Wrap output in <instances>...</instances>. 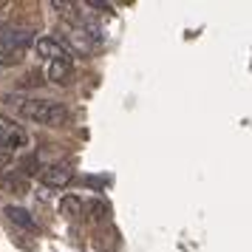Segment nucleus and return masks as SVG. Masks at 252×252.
Masks as SVG:
<instances>
[{
  "mask_svg": "<svg viewBox=\"0 0 252 252\" xmlns=\"http://www.w3.org/2000/svg\"><path fill=\"white\" fill-rule=\"evenodd\" d=\"M48 80L57 82V85H68V82L74 80V65H71V60H54L51 68H48Z\"/></svg>",
  "mask_w": 252,
  "mask_h": 252,
  "instance_id": "423d86ee",
  "label": "nucleus"
},
{
  "mask_svg": "<svg viewBox=\"0 0 252 252\" xmlns=\"http://www.w3.org/2000/svg\"><path fill=\"white\" fill-rule=\"evenodd\" d=\"M9 32H12L9 26H6V23H0V43H3V40H9Z\"/></svg>",
  "mask_w": 252,
  "mask_h": 252,
  "instance_id": "ddd939ff",
  "label": "nucleus"
},
{
  "mask_svg": "<svg viewBox=\"0 0 252 252\" xmlns=\"http://www.w3.org/2000/svg\"><path fill=\"white\" fill-rule=\"evenodd\" d=\"M26 57V43H12V46H6L0 51V65H17V63H23Z\"/></svg>",
  "mask_w": 252,
  "mask_h": 252,
  "instance_id": "0eeeda50",
  "label": "nucleus"
},
{
  "mask_svg": "<svg viewBox=\"0 0 252 252\" xmlns=\"http://www.w3.org/2000/svg\"><path fill=\"white\" fill-rule=\"evenodd\" d=\"M26 145V130L20 125H14L12 119H6V116H0V148L3 150H17Z\"/></svg>",
  "mask_w": 252,
  "mask_h": 252,
  "instance_id": "f03ea898",
  "label": "nucleus"
},
{
  "mask_svg": "<svg viewBox=\"0 0 252 252\" xmlns=\"http://www.w3.org/2000/svg\"><path fill=\"white\" fill-rule=\"evenodd\" d=\"M34 48H37V54H40V57H48L51 63H54V60H71V51H68V48L63 46V43H57V40H51V37L37 40Z\"/></svg>",
  "mask_w": 252,
  "mask_h": 252,
  "instance_id": "39448f33",
  "label": "nucleus"
},
{
  "mask_svg": "<svg viewBox=\"0 0 252 252\" xmlns=\"http://www.w3.org/2000/svg\"><path fill=\"white\" fill-rule=\"evenodd\" d=\"M37 170H40V159H37V153H32V156L20 159V173H23L26 179H29V176H34Z\"/></svg>",
  "mask_w": 252,
  "mask_h": 252,
  "instance_id": "9d476101",
  "label": "nucleus"
},
{
  "mask_svg": "<svg viewBox=\"0 0 252 252\" xmlns=\"http://www.w3.org/2000/svg\"><path fill=\"white\" fill-rule=\"evenodd\" d=\"M6 216H9V221L12 224H17V227H23V229H34V218L29 216V210H23V207H6Z\"/></svg>",
  "mask_w": 252,
  "mask_h": 252,
  "instance_id": "1a4fd4ad",
  "label": "nucleus"
},
{
  "mask_svg": "<svg viewBox=\"0 0 252 252\" xmlns=\"http://www.w3.org/2000/svg\"><path fill=\"white\" fill-rule=\"evenodd\" d=\"M88 210H91V213H94V218H96V221H102V218L108 216V207H105L102 201H94V204L88 207Z\"/></svg>",
  "mask_w": 252,
  "mask_h": 252,
  "instance_id": "9b49d317",
  "label": "nucleus"
},
{
  "mask_svg": "<svg viewBox=\"0 0 252 252\" xmlns=\"http://www.w3.org/2000/svg\"><path fill=\"white\" fill-rule=\"evenodd\" d=\"M40 182L46 187H65L74 182V170L68 164H48V167H40Z\"/></svg>",
  "mask_w": 252,
  "mask_h": 252,
  "instance_id": "7ed1b4c3",
  "label": "nucleus"
},
{
  "mask_svg": "<svg viewBox=\"0 0 252 252\" xmlns=\"http://www.w3.org/2000/svg\"><path fill=\"white\" fill-rule=\"evenodd\" d=\"M23 116L32 119V122H40V125H63L68 119V111L60 102H51V99H29L23 102Z\"/></svg>",
  "mask_w": 252,
  "mask_h": 252,
  "instance_id": "f257e3e1",
  "label": "nucleus"
},
{
  "mask_svg": "<svg viewBox=\"0 0 252 252\" xmlns=\"http://www.w3.org/2000/svg\"><path fill=\"white\" fill-rule=\"evenodd\" d=\"M23 85L26 88H29V85H43V74H40V71H32V74L23 80Z\"/></svg>",
  "mask_w": 252,
  "mask_h": 252,
  "instance_id": "f8f14e48",
  "label": "nucleus"
},
{
  "mask_svg": "<svg viewBox=\"0 0 252 252\" xmlns=\"http://www.w3.org/2000/svg\"><path fill=\"white\" fill-rule=\"evenodd\" d=\"M60 213L65 218H80L85 213V204H82V198H77V195H63L60 198Z\"/></svg>",
  "mask_w": 252,
  "mask_h": 252,
  "instance_id": "6e6552de",
  "label": "nucleus"
},
{
  "mask_svg": "<svg viewBox=\"0 0 252 252\" xmlns=\"http://www.w3.org/2000/svg\"><path fill=\"white\" fill-rule=\"evenodd\" d=\"M0 190L14 195H26L29 193V179L20 170H3L0 173Z\"/></svg>",
  "mask_w": 252,
  "mask_h": 252,
  "instance_id": "20e7f679",
  "label": "nucleus"
}]
</instances>
